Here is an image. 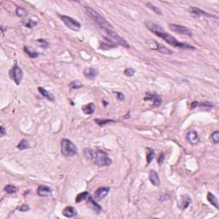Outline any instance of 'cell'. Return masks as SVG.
I'll list each match as a JSON object with an SVG mask.
<instances>
[{
    "label": "cell",
    "instance_id": "1",
    "mask_svg": "<svg viewBox=\"0 0 219 219\" xmlns=\"http://www.w3.org/2000/svg\"><path fill=\"white\" fill-rule=\"evenodd\" d=\"M145 24H146V27L149 31L157 35L158 37L161 38L162 40L165 41L167 44H169L171 46L178 47V48H181V49H188V50H195L196 49L194 46H192V45H189L182 43V42L178 41L174 36L169 35L168 33H166L165 31H163V28L161 26L158 25L154 22H151V21H147V22H146Z\"/></svg>",
    "mask_w": 219,
    "mask_h": 219
},
{
    "label": "cell",
    "instance_id": "2",
    "mask_svg": "<svg viewBox=\"0 0 219 219\" xmlns=\"http://www.w3.org/2000/svg\"><path fill=\"white\" fill-rule=\"evenodd\" d=\"M84 155L88 159L91 160L93 164L99 167H106L112 163V160L108 156V154L102 150L86 148Z\"/></svg>",
    "mask_w": 219,
    "mask_h": 219
},
{
    "label": "cell",
    "instance_id": "3",
    "mask_svg": "<svg viewBox=\"0 0 219 219\" xmlns=\"http://www.w3.org/2000/svg\"><path fill=\"white\" fill-rule=\"evenodd\" d=\"M84 9L87 16L89 18H91L94 22H96L101 28H103V29H111V28H113V26L107 21L106 19L101 16L99 13L97 12L95 9L89 6H85Z\"/></svg>",
    "mask_w": 219,
    "mask_h": 219
},
{
    "label": "cell",
    "instance_id": "4",
    "mask_svg": "<svg viewBox=\"0 0 219 219\" xmlns=\"http://www.w3.org/2000/svg\"><path fill=\"white\" fill-rule=\"evenodd\" d=\"M104 37L108 41H110L116 45H121V46L125 47V48H129L130 45L128 43V41L124 40L123 38H122L120 35L116 33V32L112 31L111 29H104Z\"/></svg>",
    "mask_w": 219,
    "mask_h": 219
},
{
    "label": "cell",
    "instance_id": "5",
    "mask_svg": "<svg viewBox=\"0 0 219 219\" xmlns=\"http://www.w3.org/2000/svg\"><path fill=\"white\" fill-rule=\"evenodd\" d=\"M61 152L65 157L74 156L78 152V148L71 141L63 139L61 141Z\"/></svg>",
    "mask_w": 219,
    "mask_h": 219
},
{
    "label": "cell",
    "instance_id": "6",
    "mask_svg": "<svg viewBox=\"0 0 219 219\" xmlns=\"http://www.w3.org/2000/svg\"><path fill=\"white\" fill-rule=\"evenodd\" d=\"M59 18L62 20V22L65 24V26L69 29H71L73 31H79L81 28H82V25L81 23L76 21L75 19L70 17V16H63V15H58Z\"/></svg>",
    "mask_w": 219,
    "mask_h": 219
},
{
    "label": "cell",
    "instance_id": "7",
    "mask_svg": "<svg viewBox=\"0 0 219 219\" xmlns=\"http://www.w3.org/2000/svg\"><path fill=\"white\" fill-rule=\"evenodd\" d=\"M9 75H10V77L12 78L13 81L16 82V85L20 84L22 78H23V71L21 69V67H19L16 63L13 66V68L9 72Z\"/></svg>",
    "mask_w": 219,
    "mask_h": 219
},
{
    "label": "cell",
    "instance_id": "8",
    "mask_svg": "<svg viewBox=\"0 0 219 219\" xmlns=\"http://www.w3.org/2000/svg\"><path fill=\"white\" fill-rule=\"evenodd\" d=\"M169 28L171 31L176 33L178 35H185V36H188V37H191L193 35L191 30L184 26L177 25V24H169Z\"/></svg>",
    "mask_w": 219,
    "mask_h": 219
},
{
    "label": "cell",
    "instance_id": "9",
    "mask_svg": "<svg viewBox=\"0 0 219 219\" xmlns=\"http://www.w3.org/2000/svg\"><path fill=\"white\" fill-rule=\"evenodd\" d=\"M188 11L194 17H200V16H205V17H210V18H217V16L208 13L206 11H204L201 9H199L197 7L190 6L188 8Z\"/></svg>",
    "mask_w": 219,
    "mask_h": 219
},
{
    "label": "cell",
    "instance_id": "10",
    "mask_svg": "<svg viewBox=\"0 0 219 219\" xmlns=\"http://www.w3.org/2000/svg\"><path fill=\"white\" fill-rule=\"evenodd\" d=\"M110 188L108 187H101L99 188L94 193V200L97 201H99L101 200H103L104 198L106 196L107 194H109Z\"/></svg>",
    "mask_w": 219,
    "mask_h": 219
},
{
    "label": "cell",
    "instance_id": "11",
    "mask_svg": "<svg viewBox=\"0 0 219 219\" xmlns=\"http://www.w3.org/2000/svg\"><path fill=\"white\" fill-rule=\"evenodd\" d=\"M186 138L191 145H198L200 141V136L197 134V132L194 129H191L188 132Z\"/></svg>",
    "mask_w": 219,
    "mask_h": 219
},
{
    "label": "cell",
    "instance_id": "12",
    "mask_svg": "<svg viewBox=\"0 0 219 219\" xmlns=\"http://www.w3.org/2000/svg\"><path fill=\"white\" fill-rule=\"evenodd\" d=\"M144 99L152 102L155 106H160L162 104V99L158 94L156 93H147V96L145 97Z\"/></svg>",
    "mask_w": 219,
    "mask_h": 219
},
{
    "label": "cell",
    "instance_id": "13",
    "mask_svg": "<svg viewBox=\"0 0 219 219\" xmlns=\"http://www.w3.org/2000/svg\"><path fill=\"white\" fill-rule=\"evenodd\" d=\"M88 206L90 207L95 213H99L101 211V210H102L100 206L97 203V200H95L93 198H92L91 196H88Z\"/></svg>",
    "mask_w": 219,
    "mask_h": 219
},
{
    "label": "cell",
    "instance_id": "14",
    "mask_svg": "<svg viewBox=\"0 0 219 219\" xmlns=\"http://www.w3.org/2000/svg\"><path fill=\"white\" fill-rule=\"evenodd\" d=\"M51 188L50 187H47V186H44V185H41L37 189V194L39 196H41V197H46V196H49L51 194Z\"/></svg>",
    "mask_w": 219,
    "mask_h": 219
},
{
    "label": "cell",
    "instance_id": "15",
    "mask_svg": "<svg viewBox=\"0 0 219 219\" xmlns=\"http://www.w3.org/2000/svg\"><path fill=\"white\" fill-rule=\"evenodd\" d=\"M62 213H63V216H66V217L71 218V217H74V216L77 215V211L73 206H67L63 209Z\"/></svg>",
    "mask_w": 219,
    "mask_h": 219
},
{
    "label": "cell",
    "instance_id": "16",
    "mask_svg": "<svg viewBox=\"0 0 219 219\" xmlns=\"http://www.w3.org/2000/svg\"><path fill=\"white\" fill-rule=\"evenodd\" d=\"M98 70L95 69L94 68H86L84 69V75L85 76L87 77L89 80H93V79L96 78V76L98 75Z\"/></svg>",
    "mask_w": 219,
    "mask_h": 219
},
{
    "label": "cell",
    "instance_id": "17",
    "mask_svg": "<svg viewBox=\"0 0 219 219\" xmlns=\"http://www.w3.org/2000/svg\"><path fill=\"white\" fill-rule=\"evenodd\" d=\"M149 180L152 182V184L155 186V187H158L160 185V180L159 176L158 175V173L155 170H151L150 175H149Z\"/></svg>",
    "mask_w": 219,
    "mask_h": 219
},
{
    "label": "cell",
    "instance_id": "18",
    "mask_svg": "<svg viewBox=\"0 0 219 219\" xmlns=\"http://www.w3.org/2000/svg\"><path fill=\"white\" fill-rule=\"evenodd\" d=\"M154 45H155L154 49L158 51L161 52V53L164 54V55H171V54H173L172 51L169 50V48H167V47L163 46V45L157 43V42H154Z\"/></svg>",
    "mask_w": 219,
    "mask_h": 219
},
{
    "label": "cell",
    "instance_id": "19",
    "mask_svg": "<svg viewBox=\"0 0 219 219\" xmlns=\"http://www.w3.org/2000/svg\"><path fill=\"white\" fill-rule=\"evenodd\" d=\"M38 90H39V92H40V93L43 96L44 98H45L46 99H48L49 101H51V102H53V101H55V97H54V95L52 93H51L50 92H48L47 90H45L44 88H38Z\"/></svg>",
    "mask_w": 219,
    "mask_h": 219
},
{
    "label": "cell",
    "instance_id": "20",
    "mask_svg": "<svg viewBox=\"0 0 219 219\" xmlns=\"http://www.w3.org/2000/svg\"><path fill=\"white\" fill-rule=\"evenodd\" d=\"M191 203V200L190 198L188 197V195H185V196H182V199H181V202H179V207H181L182 210L184 209H187L188 207V206Z\"/></svg>",
    "mask_w": 219,
    "mask_h": 219
},
{
    "label": "cell",
    "instance_id": "21",
    "mask_svg": "<svg viewBox=\"0 0 219 219\" xmlns=\"http://www.w3.org/2000/svg\"><path fill=\"white\" fill-rule=\"evenodd\" d=\"M82 110L86 115H91L95 110V104L93 103H89L88 104H85L82 107Z\"/></svg>",
    "mask_w": 219,
    "mask_h": 219
},
{
    "label": "cell",
    "instance_id": "22",
    "mask_svg": "<svg viewBox=\"0 0 219 219\" xmlns=\"http://www.w3.org/2000/svg\"><path fill=\"white\" fill-rule=\"evenodd\" d=\"M207 200L213 206L216 208V209H218V200H217V199H216V197L214 194H211V193H208V194H207Z\"/></svg>",
    "mask_w": 219,
    "mask_h": 219
},
{
    "label": "cell",
    "instance_id": "23",
    "mask_svg": "<svg viewBox=\"0 0 219 219\" xmlns=\"http://www.w3.org/2000/svg\"><path fill=\"white\" fill-rule=\"evenodd\" d=\"M3 190H4V192L7 193V194H16V192L18 191V188H17L16 186H15V185L8 184L4 187Z\"/></svg>",
    "mask_w": 219,
    "mask_h": 219
},
{
    "label": "cell",
    "instance_id": "24",
    "mask_svg": "<svg viewBox=\"0 0 219 219\" xmlns=\"http://www.w3.org/2000/svg\"><path fill=\"white\" fill-rule=\"evenodd\" d=\"M88 196H89V193L87 191L82 192L81 194H79L76 198H75V203H80L82 201L85 200H88Z\"/></svg>",
    "mask_w": 219,
    "mask_h": 219
},
{
    "label": "cell",
    "instance_id": "25",
    "mask_svg": "<svg viewBox=\"0 0 219 219\" xmlns=\"http://www.w3.org/2000/svg\"><path fill=\"white\" fill-rule=\"evenodd\" d=\"M29 147H30V144H29L28 141H27L26 139H22V141L19 142V144L17 145V148H18L19 150H21V151L28 149V148H29Z\"/></svg>",
    "mask_w": 219,
    "mask_h": 219
},
{
    "label": "cell",
    "instance_id": "26",
    "mask_svg": "<svg viewBox=\"0 0 219 219\" xmlns=\"http://www.w3.org/2000/svg\"><path fill=\"white\" fill-rule=\"evenodd\" d=\"M146 5H147V7L148 8V9H150L151 10H152L155 14H157V15H159V16H162L163 15V13H162V11H161V9H159V8H158L157 6H155L154 4H152V3H146Z\"/></svg>",
    "mask_w": 219,
    "mask_h": 219
},
{
    "label": "cell",
    "instance_id": "27",
    "mask_svg": "<svg viewBox=\"0 0 219 219\" xmlns=\"http://www.w3.org/2000/svg\"><path fill=\"white\" fill-rule=\"evenodd\" d=\"M24 51H25L26 53L28 54L30 57H32V58H36V57H38L39 55H40L38 52H36L35 51H33L30 47L28 46H24Z\"/></svg>",
    "mask_w": 219,
    "mask_h": 219
},
{
    "label": "cell",
    "instance_id": "28",
    "mask_svg": "<svg viewBox=\"0 0 219 219\" xmlns=\"http://www.w3.org/2000/svg\"><path fill=\"white\" fill-rule=\"evenodd\" d=\"M16 16H19V17H25V16H28V11H27L24 8L18 6L16 7Z\"/></svg>",
    "mask_w": 219,
    "mask_h": 219
},
{
    "label": "cell",
    "instance_id": "29",
    "mask_svg": "<svg viewBox=\"0 0 219 219\" xmlns=\"http://www.w3.org/2000/svg\"><path fill=\"white\" fill-rule=\"evenodd\" d=\"M116 121L115 120H112V119H104V120H102V119H95V122L97 123V124H99V126H104V125H107V124H109V123H110V122H115Z\"/></svg>",
    "mask_w": 219,
    "mask_h": 219
},
{
    "label": "cell",
    "instance_id": "30",
    "mask_svg": "<svg viewBox=\"0 0 219 219\" xmlns=\"http://www.w3.org/2000/svg\"><path fill=\"white\" fill-rule=\"evenodd\" d=\"M147 150H148V152H147V164H149V163L152 161L154 157H155V152H154L153 149H152V148H147Z\"/></svg>",
    "mask_w": 219,
    "mask_h": 219
},
{
    "label": "cell",
    "instance_id": "31",
    "mask_svg": "<svg viewBox=\"0 0 219 219\" xmlns=\"http://www.w3.org/2000/svg\"><path fill=\"white\" fill-rule=\"evenodd\" d=\"M211 141L214 144H217L219 142V132L217 130L213 132L211 135Z\"/></svg>",
    "mask_w": 219,
    "mask_h": 219
},
{
    "label": "cell",
    "instance_id": "32",
    "mask_svg": "<svg viewBox=\"0 0 219 219\" xmlns=\"http://www.w3.org/2000/svg\"><path fill=\"white\" fill-rule=\"evenodd\" d=\"M69 87L72 89H79V88H82V84L79 81H74L69 84Z\"/></svg>",
    "mask_w": 219,
    "mask_h": 219
},
{
    "label": "cell",
    "instance_id": "33",
    "mask_svg": "<svg viewBox=\"0 0 219 219\" xmlns=\"http://www.w3.org/2000/svg\"><path fill=\"white\" fill-rule=\"evenodd\" d=\"M135 69H132V68H127V69L124 70V74H125L126 76H128V77H132V76H134V75H135Z\"/></svg>",
    "mask_w": 219,
    "mask_h": 219
},
{
    "label": "cell",
    "instance_id": "34",
    "mask_svg": "<svg viewBox=\"0 0 219 219\" xmlns=\"http://www.w3.org/2000/svg\"><path fill=\"white\" fill-rule=\"evenodd\" d=\"M198 106L205 107V108H206V109H211V107H213V104L212 103H211V102H202V103L200 104H198Z\"/></svg>",
    "mask_w": 219,
    "mask_h": 219
},
{
    "label": "cell",
    "instance_id": "35",
    "mask_svg": "<svg viewBox=\"0 0 219 219\" xmlns=\"http://www.w3.org/2000/svg\"><path fill=\"white\" fill-rule=\"evenodd\" d=\"M37 42L39 43V44L41 46L43 47V48H48L49 47V43L47 42L46 40H42V39H40V40H38Z\"/></svg>",
    "mask_w": 219,
    "mask_h": 219
},
{
    "label": "cell",
    "instance_id": "36",
    "mask_svg": "<svg viewBox=\"0 0 219 219\" xmlns=\"http://www.w3.org/2000/svg\"><path fill=\"white\" fill-rule=\"evenodd\" d=\"M37 25V22H34V21H32V20H28V22L25 23V26L27 27V28H35V26Z\"/></svg>",
    "mask_w": 219,
    "mask_h": 219
},
{
    "label": "cell",
    "instance_id": "37",
    "mask_svg": "<svg viewBox=\"0 0 219 219\" xmlns=\"http://www.w3.org/2000/svg\"><path fill=\"white\" fill-rule=\"evenodd\" d=\"M18 210L20 211H22V212H26V211H30V207H29V206H28V205H26V204H24V205H22V206H21L19 207Z\"/></svg>",
    "mask_w": 219,
    "mask_h": 219
},
{
    "label": "cell",
    "instance_id": "38",
    "mask_svg": "<svg viewBox=\"0 0 219 219\" xmlns=\"http://www.w3.org/2000/svg\"><path fill=\"white\" fill-rule=\"evenodd\" d=\"M163 160H164V153H162L160 154L159 157L158 158V163H159V164H162L163 162Z\"/></svg>",
    "mask_w": 219,
    "mask_h": 219
},
{
    "label": "cell",
    "instance_id": "39",
    "mask_svg": "<svg viewBox=\"0 0 219 219\" xmlns=\"http://www.w3.org/2000/svg\"><path fill=\"white\" fill-rule=\"evenodd\" d=\"M5 135H6L5 128H4L3 126H1V127H0V136H1V137H3Z\"/></svg>",
    "mask_w": 219,
    "mask_h": 219
},
{
    "label": "cell",
    "instance_id": "40",
    "mask_svg": "<svg viewBox=\"0 0 219 219\" xmlns=\"http://www.w3.org/2000/svg\"><path fill=\"white\" fill-rule=\"evenodd\" d=\"M116 94L117 95V98H118L120 100H123L124 99V95L122 93H116Z\"/></svg>",
    "mask_w": 219,
    "mask_h": 219
},
{
    "label": "cell",
    "instance_id": "41",
    "mask_svg": "<svg viewBox=\"0 0 219 219\" xmlns=\"http://www.w3.org/2000/svg\"><path fill=\"white\" fill-rule=\"evenodd\" d=\"M198 102H193L191 104V108L192 109H194V108H196V107L198 106Z\"/></svg>",
    "mask_w": 219,
    "mask_h": 219
}]
</instances>
